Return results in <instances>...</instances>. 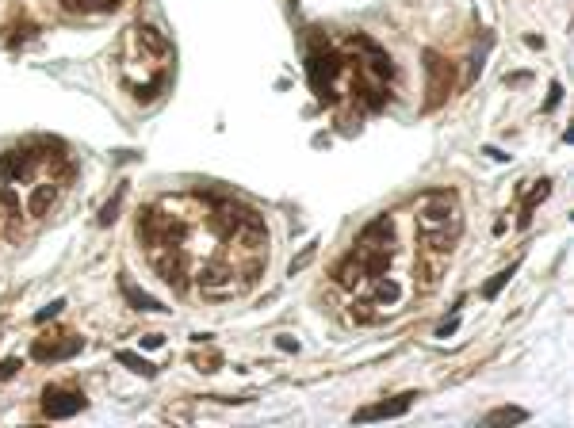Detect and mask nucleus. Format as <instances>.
Masks as SVG:
<instances>
[{
  "label": "nucleus",
  "instance_id": "nucleus-1",
  "mask_svg": "<svg viewBox=\"0 0 574 428\" xmlns=\"http://www.w3.org/2000/svg\"><path fill=\"white\" fill-rule=\"evenodd\" d=\"M418 226L421 230H459V207L452 192H429L418 203Z\"/></svg>",
  "mask_w": 574,
  "mask_h": 428
},
{
  "label": "nucleus",
  "instance_id": "nucleus-2",
  "mask_svg": "<svg viewBox=\"0 0 574 428\" xmlns=\"http://www.w3.org/2000/svg\"><path fill=\"white\" fill-rule=\"evenodd\" d=\"M234 272L230 264H203L200 272H195V283H200V291H203V299H214V302H226V299H234L238 294V283H234Z\"/></svg>",
  "mask_w": 574,
  "mask_h": 428
},
{
  "label": "nucleus",
  "instance_id": "nucleus-3",
  "mask_svg": "<svg viewBox=\"0 0 574 428\" xmlns=\"http://www.w3.org/2000/svg\"><path fill=\"white\" fill-rule=\"evenodd\" d=\"M368 287V294L364 299L372 302L375 310L383 313V318H391V313H398L402 310V302H406V283L402 279H394V275H379V279H372V283H364Z\"/></svg>",
  "mask_w": 574,
  "mask_h": 428
},
{
  "label": "nucleus",
  "instance_id": "nucleus-4",
  "mask_svg": "<svg viewBox=\"0 0 574 428\" xmlns=\"http://www.w3.org/2000/svg\"><path fill=\"white\" fill-rule=\"evenodd\" d=\"M149 260H154V268L157 275L168 283V287H176V291H184L188 287V264H184V249L180 245H154L149 249Z\"/></svg>",
  "mask_w": 574,
  "mask_h": 428
},
{
  "label": "nucleus",
  "instance_id": "nucleus-5",
  "mask_svg": "<svg viewBox=\"0 0 574 428\" xmlns=\"http://www.w3.org/2000/svg\"><path fill=\"white\" fill-rule=\"evenodd\" d=\"M84 409V394L77 390H62V386H46L42 394V413L50 421H65V417H77Z\"/></svg>",
  "mask_w": 574,
  "mask_h": 428
},
{
  "label": "nucleus",
  "instance_id": "nucleus-6",
  "mask_svg": "<svg viewBox=\"0 0 574 428\" xmlns=\"http://www.w3.org/2000/svg\"><path fill=\"white\" fill-rule=\"evenodd\" d=\"M425 73H429V108H437L452 88V65L437 50H425Z\"/></svg>",
  "mask_w": 574,
  "mask_h": 428
},
{
  "label": "nucleus",
  "instance_id": "nucleus-7",
  "mask_svg": "<svg viewBox=\"0 0 574 428\" xmlns=\"http://www.w3.org/2000/svg\"><path fill=\"white\" fill-rule=\"evenodd\" d=\"M413 398H418V394H398L394 402H375V405H364V409H356V421H360V424H368V421H391V417H402V413H410Z\"/></svg>",
  "mask_w": 574,
  "mask_h": 428
},
{
  "label": "nucleus",
  "instance_id": "nucleus-8",
  "mask_svg": "<svg viewBox=\"0 0 574 428\" xmlns=\"http://www.w3.org/2000/svg\"><path fill=\"white\" fill-rule=\"evenodd\" d=\"M0 173H4L8 184H27L35 173V154L31 149H12V154L0 157Z\"/></svg>",
  "mask_w": 574,
  "mask_h": 428
},
{
  "label": "nucleus",
  "instance_id": "nucleus-9",
  "mask_svg": "<svg viewBox=\"0 0 574 428\" xmlns=\"http://www.w3.org/2000/svg\"><path fill=\"white\" fill-rule=\"evenodd\" d=\"M81 348H84V340H81V337H65L62 345H58V340H35L31 356L46 364V359H69V356H77Z\"/></svg>",
  "mask_w": 574,
  "mask_h": 428
},
{
  "label": "nucleus",
  "instance_id": "nucleus-10",
  "mask_svg": "<svg viewBox=\"0 0 574 428\" xmlns=\"http://www.w3.org/2000/svg\"><path fill=\"white\" fill-rule=\"evenodd\" d=\"M391 233H394V222H391V214H383V218H375V222H368L360 230V241H356V249H387L391 245Z\"/></svg>",
  "mask_w": 574,
  "mask_h": 428
},
{
  "label": "nucleus",
  "instance_id": "nucleus-11",
  "mask_svg": "<svg viewBox=\"0 0 574 428\" xmlns=\"http://www.w3.org/2000/svg\"><path fill=\"white\" fill-rule=\"evenodd\" d=\"M333 279H337V287H345V291H356V287H364V283H368V279H364V264H360V253H349V256H345V260L341 264H337V268H333Z\"/></svg>",
  "mask_w": 574,
  "mask_h": 428
},
{
  "label": "nucleus",
  "instance_id": "nucleus-12",
  "mask_svg": "<svg viewBox=\"0 0 574 428\" xmlns=\"http://www.w3.org/2000/svg\"><path fill=\"white\" fill-rule=\"evenodd\" d=\"M54 199H58V187H54V184H35L31 195H27V214H31V218H42V214L54 207Z\"/></svg>",
  "mask_w": 574,
  "mask_h": 428
},
{
  "label": "nucleus",
  "instance_id": "nucleus-13",
  "mask_svg": "<svg viewBox=\"0 0 574 428\" xmlns=\"http://www.w3.org/2000/svg\"><path fill=\"white\" fill-rule=\"evenodd\" d=\"M134 31H138V42H142L146 50L154 54V58H168V50H173V46H168V39H165L161 31H157V27L146 23V27H134Z\"/></svg>",
  "mask_w": 574,
  "mask_h": 428
},
{
  "label": "nucleus",
  "instance_id": "nucleus-14",
  "mask_svg": "<svg viewBox=\"0 0 574 428\" xmlns=\"http://www.w3.org/2000/svg\"><path fill=\"white\" fill-rule=\"evenodd\" d=\"M123 294H127V302H130V306H134V310H146V313H161V310H165L161 302L154 299V294L138 291V287H134V283H130V279H123Z\"/></svg>",
  "mask_w": 574,
  "mask_h": 428
},
{
  "label": "nucleus",
  "instance_id": "nucleus-15",
  "mask_svg": "<svg viewBox=\"0 0 574 428\" xmlns=\"http://www.w3.org/2000/svg\"><path fill=\"white\" fill-rule=\"evenodd\" d=\"M548 192H551V184H548V180H540V184H536L532 192L524 195V207H521V226H529V222H532V211L544 203V199H548Z\"/></svg>",
  "mask_w": 574,
  "mask_h": 428
},
{
  "label": "nucleus",
  "instance_id": "nucleus-16",
  "mask_svg": "<svg viewBox=\"0 0 574 428\" xmlns=\"http://www.w3.org/2000/svg\"><path fill=\"white\" fill-rule=\"evenodd\" d=\"M115 359H119V364H123L127 371H134V375H142V378H154V375H157V364H149V359L134 356V352H115Z\"/></svg>",
  "mask_w": 574,
  "mask_h": 428
},
{
  "label": "nucleus",
  "instance_id": "nucleus-17",
  "mask_svg": "<svg viewBox=\"0 0 574 428\" xmlns=\"http://www.w3.org/2000/svg\"><path fill=\"white\" fill-rule=\"evenodd\" d=\"M521 421H529V413H524V409H513V405L494 409V413L486 417V424H521Z\"/></svg>",
  "mask_w": 574,
  "mask_h": 428
},
{
  "label": "nucleus",
  "instance_id": "nucleus-18",
  "mask_svg": "<svg viewBox=\"0 0 574 428\" xmlns=\"http://www.w3.org/2000/svg\"><path fill=\"white\" fill-rule=\"evenodd\" d=\"M23 207H20V195L12 192V187H0V214H8V218H16Z\"/></svg>",
  "mask_w": 574,
  "mask_h": 428
},
{
  "label": "nucleus",
  "instance_id": "nucleus-19",
  "mask_svg": "<svg viewBox=\"0 0 574 428\" xmlns=\"http://www.w3.org/2000/svg\"><path fill=\"white\" fill-rule=\"evenodd\" d=\"M119 203H123V187H119L115 195L108 199V203H103V211H100V226H111L119 218Z\"/></svg>",
  "mask_w": 574,
  "mask_h": 428
},
{
  "label": "nucleus",
  "instance_id": "nucleus-20",
  "mask_svg": "<svg viewBox=\"0 0 574 428\" xmlns=\"http://www.w3.org/2000/svg\"><path fill=\"white\" fill-rule=\"evenodd\" d=\"M161 84H165V77H154V81L146 84V88H142V84H138V88H134V100H142V103L157 100V92H161Z\"/></svg>",
  "mask_w": 574,
  "mask_h": 428
},
{
  "label": "nucleus",
  "instance_id": "nucleus-21",
  "mask_svg": "<svg viewBox=\"0 0 574 428\" xmlns=\"http://www.w3.org/2000/svg\"><path fill=\"white\" fill-rule=\"evenodd\" d=\"M510 275H513V268H505V272H498V275H494V279H490V283H486V287H483V299H494V294H498V291H502V287H505V283H510Z\"/></svg>",
  "mask_w": 574,
  "mask_h": 428
},
{
  "label": "nucleus",
  "instance_id": "nucleus-22",
  "mask_svg": "<svg viewBox=\"0 0 574 428\" xmlns=\"http://www.w3.org/2000/svg\"><path fill=\"white\" fill-rule=\"evenodd\" d=\"M119 4H123V0H84V8H88V12H115Z\"/></svg>",
  "mask_w": 574,
  "mask_h": 428
},
{
  "label": "nucleus",
  "instance_id": "nucleus-23",
  "mask_svg": "<svg viewBox=\"0 0 574 428\" xmlns=\"http://www.w3.org/2000/svg\"><path fill=\"white\" fill-rule=\"evenodd\" d=\"M20 367H23V359H20V356H8L4 364H0V378H12Z\"/></svg>",
  "mask_w": 574,
  "mask_h": 428
},
{
  "label": "nucleus",
  "instance_id": "nucleus-24",
  "mask_svg": "<svg viewBox=\"0 0 574 428\" xmlns=\"http://www.w3.org/2000/svg\"><path fill=\"white\" fill-rule=\"evenodd\" d=\"M62 306H65V302L58 299V302H50V306H46V310H39V313H35V321H39V325H42V321H50V318H58V313H62Z\"/></svg>",
  "mask_w": 574,
  "mask_h": 428
},
{
  "label": "nucleus",
  "instance_id": "nucleus-25",
  "mask_svg": "<svg viewBox=\"0 0 574 428\" xmlns=\"http://www.w3.org/2000/svg\"><path fill=\"white\" fill-rule=\"evenodd\" d=\"M310 256H314V241H310L306 249H303V256H295V260H291V275H295L299 268H306V260H310Z\"/></svg>",
  "mask_w": 574,
  "mask_h": 428
},
{
  "label": "nucleus",
  "instance_id": "nucleus-26",
  "mask_svg": "<svg viewBox=\"0 0 574 428\" xmlns=\"http://www.w3.org/2000/svg\"><path fill=\"white\" fill-rule=\"evenodd\" d=\"M58 4H62V12H81V16H88L84 0H58Z\"/></svg>",
  "mask_w": 574,
  "mask_h": 428
},
{
  "label": "nucleus",
  "instance_id": "nucleus-27",
  "mask_svg": "<svg viewBox=\"0 0 574 428\" xmlns=\"http://www.w3.org/2000/svg\"><path fill=\"white\" fill-rule=\"evenodd\" d=\"M138 340H142V348H161L165 345L161 332H146V337H138Z\"/></svg>",
  "mask_w": 574,
  "mask_h": 428
},
{
  "label": "nucleus",
  "instance_id": "nucleus-28",
  "mask_svg": "<svg viewBox=\"0 0 574 428\" xmlns=\"http://www.w3.org/2000/svg\"><path fill=\"white\" fill-rule=\"evenodd\" d=\"M559 100H563V84H551V92H548V103H544V111H551Z\"/></svg>",
  "mask_w": 574,
  "mask_h": 428
},
{
  "label": "nucleus",
  "instance_id": "nucleus-29",
  "mask_svg": "<svg viewBox=\"0 0 574 428\" xmlns=\"http://www.w3.org/2000/svg\"><path fill=\"white\" fill-rule=\"evenodd\" d=\"M276 348L280 352H299V340L295 337H276Z\"/></svg>",
  "mask_w": 574,
  "mask_h": 428
},
{
  "label": "nucleus",
  "instance_id": "nucleus-30",
  "mask_svg": "<svg viewBox=\"0 0 574 428\" xmlns=\"http://www.w3.org/2000/svg\"><path fill=\"white\" fill-rule=\"evenodd\" d=\"M456 329H459V318H448L444 325L437 329V337H452V332H456Z\"/></svg>",
  "mask_w": 574,
  "mask_h": 428
},
{
  "label": "nucleus",
  "instance_id": "nucleus-31",
  "mask_svg": "<svg viewBox=\"0 0 574 428\" xmlns=\"http://www.w3.org/2000/svg\"><path fill=\"white\" fill-rule=\"evenodd\" d=\"M200 371H207V375H211V371H219V356H207V359H200Z\"/></svg>",
  "mask_w": 574,
  "mask_h": 428
},
{
  "label": "nucleus",
  "instance_id": "nucleus-32",
  "mask_svg": "<svg viewBox=\"0 0 574 428\" xmlns=\"http://www.w3.org/2000/svg\"><path fill=\"white\" fill-rule=\"evenodd\" d=\"M483 154H486V157H490V161H510V154H502V149H494V146H486V149H483Z\"/></svg>",
  "mask_w": 574,
  "mask_h": 428
},
{
  "label": "nucleus",
  "instance_id": "nucleus-33",
  "mask_svg": "<svg viewBox=\"0 0 574 428\" xmlns=\"http://www.w3.org/2000/svg\"><path fill=\"white\" fill-rule=\"evenodd\" d=\"M524 46H532V50H544V39H540V35H524Z\"/></svg>",
  "mask_w": 574,
  "mask_h": 428
},
{
  "label": "nucleus",
  "instance_id": "nucleus-34",
  "mask_svg": "<svg viewBox=\"0 0 574 428\" xmlns=\"http://www.w3.org/2000/svg\"><path fill=\"white\" fill-rule=\"evenodd\" d=\"M529 81V73H513V77H505V84H524Z\"/></svg>",
  "mask_w": 574,
  "mask_h": 428
}]
</instances>
